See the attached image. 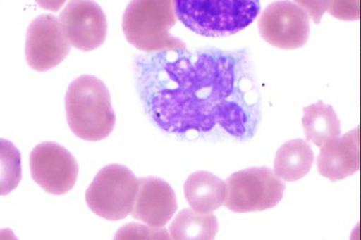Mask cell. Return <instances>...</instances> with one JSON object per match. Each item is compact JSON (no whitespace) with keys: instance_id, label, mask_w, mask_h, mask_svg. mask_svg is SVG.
Wrapping results in <instances>:
<instances>
[{"instance_id":"6da1fadb","label":"cell","mask_w":361,"mask_h":240,"mask_svg":"<svg viewBox=\"0 0 361 240\" xmlns=\"http://www.w3.org/2000/svg\"><path fill=\"white\" fill-rule=\"evenodd\" d=\"M134 75L147 115L167 133L243 142L262 122V96L245 49L150 52L136 58Z\"/></svg>"},{"instance_id":"7a4b0ae2","label":"cell","mask_w":361,"mask_h":240,"mask_svg":"<svg viewBox=\"0 0 361 240\" xmlns=\"http://www.w3.org/2000/svg\"><path fill=\"white\" fill-rule=\"evenodd\" d=\"M68 127L79 139L99 141L115 127L109 91L99 79L82 75L68 86L65 99Z\"/></svg>"},{"instance_id":"3957f363","label":"cell","mask_w":361,"mask_h":240,"mask_svg":"<svg viewBox=\"0 0 361 240\" xmlns=\"http://www.w3.org/2000/svg\"><path fill=\"white\" fill-rule=\"evenodd\" d=\"M176 17L197 35H235L259 15L260 0H175Z\"/></svg>"},{"instance_id":"277c9868","label":"cell","mask_w":361,"mask_h":240,"mask_svg":"<svg viewBox=\"0 0 361 240\" xmlns=\"http://www.w3.org/2000/svg\"><path fill=\"white\" fill-rule=\"evenodd\" d=\"M175 0H133L123 17V31L129 44L150 52L186 49L171 34L176 25Z\"/></svg>"},{"instance_id":"5b68a950","label":"cell","mask_w":361,"mask_h":240,"mask_svg":"<svg viewBox=\"0 0 361 240\" xmlns=\"http://www.w3.org/2000/svg\"><path fill=\"white\" fill-rule=\"evenodd\" d=\"M138 180L133 171L121 165L105 166L86 191L90 210L110 221L122 220L133 213Z\"/></svg>"},{"instance_id":"8992f818","label":"cell","mask_w":361,"mask_h":240,"mask_svg":"<svg viewBox=\"0 0 361 240\" xmlns=\"http://www.w3.org/2000/svg\"><path fill=\"white\" fill-rule=\"evenodd\" d=\"M226 184V207L236 213L263 212L275 208L286 191L283 179L265 166L233 173Z\"/></svg>"},{"instance_id":"52a82bcc","label":"cell","mask_w":361,"mask_h":240,"mask_svg":"<svg viewBox=\"0 0 361 240\" xmlns=\"http://www.w3.org/2000/svg\"><path fill=\"white\" fill-rule=\"evenodd\" d=\"M307 13L290 0L269 4L257 20L260 36L279 49L294 50L305 46L310 39Z\"/></svg>"},{"instance_id":"ba28073f","label":"cell","mask_w":361,"mask_h":240,"mask_svg":"<svg viewBox=\"0 0 361 240\" xmlns=\"http://www.w3.org/2000/svg\"><path fill=\"white\" fill-rule=\"evenodd\" d=\"M29 165L33 180L49 194H66L78 181V162L56 142L37 145L31 152Z\"/></svg>"},{"instance_id":"9c48e42d","label":"cell","mask_w":361,"mask_h":240,"mask_svg":"<svg viewBox=\"0 0 361 240\" xmlns=\"http://www.w3.org/2000/svg\"><path fill=\"white\" fill-rule=\"evenodd\" d=\"M61 23L52 15H42L29 25L25 58L29 67L44 72L61 64L71 51Z\"/></svg>"},{"instance_id":"30bf717a","label":"cell","mask_w":361,"mask_h":240,"mask_svg":"<svg viewBox=\"0 0 361 240\" xmlns=\"http://www.w3.org/2000/svg\"><path fill=\"white\" fill-rule=\"evenodd\" d=\"M60 23L71 46L89 52L104 44L107 20L94 0H71L60 14Z\"/></svg>"},{"instance_id":"8fae6325","label":"cell","mask_w":361,"mask_h":240,"mask_svg":"<svg viewBox=\"0 0 361 240\" xmlns=\"http://www.w3.org/2000/svg\"><path fill=\"white\" fill-rule=\"evenodd\" d=\"M178 210L175 191L162 179L146 177L138 180L135 205L131 215L134 219L154 228L170 222Z\"/></svg>"},{"instance_id":"7c38bea8","label":"cell","mask_w":361,"mask_h":240,"mask_svg":"<svg viewBox=\"0 0 361 240\" xmlns=\"http://www.w3.org/2000/svg\"><path fill=\"white\" fill-rule=\"evenodd\" d=\"M360 126L321 147L317 160L319 173L334 183L354 175L360 170Z\"/></svg>"},{"instance_id":"4fadbf2b","label":"cell","mask_w":361,"mask_h":240,"mask_svg":"<svg viewBox=\"0 0 361 240\" xmlns=\"http://www.w3.org/2000/svg\"><path fill=\"white\" fill-rule=\"evenodd\" d=\"M184 195L190 207L202 213L219 210L226 200V184L214 174L197 171L184 184Z\"/></svg>"},{"instance_id":"5bb4252c","label":"cell","mask_w":361,"mask_h":240,"mask_svg":"<svg viewBox=\"0 0 361 240\" xmlns=\"http://www.w3.org/2000/svg\"><path fill=\"white\" fill-rule=\"evenodd\" d=\"M314 163L312 145L302 139H291L276 152L274 170L276 176L286 182H295L310 173Z\"/></svg>"},{"instance_id":"9a60e30c","label":"cell","mask_w":361,"mask_h":240,"mask_svg":"<svg viewBox=\"0 0 361 240\" xmlns=\"http://www.w3.org/2000/svg\"><path fill=\"white\" fill-rule=\"evenodd\" d=\"M307 141L322 147L331 139L338 138L341 134L340 121L334 108L323 101L304 108L302 117Z\"/></svg>"},{"instance_id":"2e32d148","label":"cell","mask_w":361,"mask_h":240,"mask_svg":"<svg viewBox=\"0 0 361 240\" xmlns=\"http://www.w3.org/2000/svg\"><path fill=\"white\" fill-rule=\"evenodd\" d=\"M169 231L172 239H214L218 233V220L212 213H202L185 208L178 213Z\"/></svg>"},{"instance_id":"e0dca14e","label":"cell","mask_w":361,"mask_h":240,"mask_svg":"<svg viewBox=\"0 0 361 240\" xmlns=\"http://www.w3.org/2000/svg\"><path fill=\"white\" fill-rule=\"evenodd\" d=\"M1 194H10L22 179L20 152L10 141L1 139Z\"/></svg>"},{"instance_id":"ac0fdd59","label":"cell","mask_w":361,"mask_h":240,"mask_svg":"<svg viewBox=\"0 0 361 240\" xmlns=\"http://www.w3.org/2000/svg\"><path fill=\"white\" fill-rule=\"evenodd\" d=\"M167 229L130 223L122 227L115 234V239H170Z\"/></svg>"},{"instance_id":"d6986e66","label":"cell","mask_w":361,"mask_h":240,"mask_svg":"<svg viewBox=\"0 0 361 240\" xmlns=\"http://www.w3.org/2000/svg\"><path fill=\"white\" fill-rule=\"evenodd\" d=\"M328 12L337 20L354 22L361 17V0H331Z\"/></svg>"},{"instance_id":"ffe728a7","label":"cell","mask_w":361,"mask_h":240,"mask_svg":"<svg viewBox=\"0 0 361 240\" xmlns=\"http://www.w3.org/2000/svg\"><path fill=\"white\" fill-rule=\"evenodd\" d=\"M294 2L307 13L316 25L320 23L331 6V0H294Z\"/></svg>"},{"instance_id":"44dd1931","label":"cell","mask_w":361,"mask_h":240,"mask_svg":"<svg viewBox=\"0 0 361 240\" xmlns=\"http://www.w3.org/2000/svg\"><path fill=\"white\" fill-rule=\"evenodd\" d=\"M67 0H36L39 7L51 12H58Z\"/></svg>"},{"instance_id":"7402d4cb","label":"cell","mask_w":361,"mask_h":240,"mask_svg":"<svg viewBox=\"0 0 361 240\" xmlns=\"http://www.w3.org/2000/svg\"><path fill=\"white\" fill-rule=\"evenodd\" d=\"M360 107H361V86H360Z\"/></svg>"}]
</instances>
